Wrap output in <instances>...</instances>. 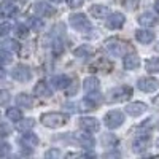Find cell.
Masks as SVG:
<instances>
[{"instance_id": "cell-1", "label": "cell", "mask_w": 159, "mask_h": 159, "mask_svg": "<svg viewBox=\"0 0 159 159\" xmlns=\"http://www.w3.org/2000/svg\"><path fill=\"white\" fill-rule=\"evenodd\" d=\"M67 115L64 113H57V111H51V113H45L42 115V123L46 126V127H51V129H57V127H62L65 123H67Z\"/></svg>"}, {"instance_id": "cell-2", "label": "cell", "mask_w": 159, "mask_h": 159, "mask_svg": "<svg viewBox=\"0 0 159 159\" xmlns=\"http://www.w3.org/2000/svg\"><path fill=\"white\" fill-rule=\"evenodd\" d=\"M103 121H105V126H107L108 129H118L124 123V115L119 110H111V111H108L107 115H105Z\"/></svg>"}, {"instance_id": "cell-3", "label": "cell", "mask_w": 159, "mask_h": 159, "mask_svg": "<svg viewBox=\"0 0 159 159\" xmlns=\"http://www.w3.org/2000/svg\"><path fill=\"white\" fill-rule=\"evenodd\" d=\"M130 96H132V88L129 86H118L108 92L110 102H123V100H127Z\"/></svg>"}, {"instance_id": "cell-4", "label": "cell", "mask_w": 159, "mask_h": 159, "mask_svg": "<svg viewBox=\"0 0 159 159\" xmlns=\"http://www.w3.org/2000/svg\"><path fill=\"white\" fill-rule=\"evenodd\" d=\"M70 25L75 30H78V32H88V30H91L89 19L84 15H81V13H76V15L70 16Z\"/></svg>"}, {"instance_id": "cell-5", "label": "cell", "mask_w": 159, "mask_h": 159, "mask_svg": "<svg viewBox=\"0 0 159 159\" xmlns=\"http://www.w3.org/2000/svg\"><path fill=\"white\" fill-rule=\"evenodd\" d=\"M105 49H107L113 57H121L123 52L126 51V43H123L118 38H111L105 42Z\"/></svg>"}, {"instance_id": "cell-6", "label": "cell", "mask_w": 159, "mask_h": 159, "mask_svg": "<svg viewBox=\"0 0 159 159\" xmlns=\"http://www.w3.org/2000/svg\"><path fill=\"white\" fill-rule=\"evenodd\" d=\"M11 76L15 78L16 81L25 83V81H29V80L32 78V72H30V69L27 67V65H22V64H19V65H16V67L13 69Z\"/></svg>"}, {"instance_id": "cell-7", "label": "cell", "mask_w": 159, "mask_h": 159, "mask_svg": "<svg viewBox=\"0 0 159 159\" xmlns=\"http://www.w3.org/2000/svg\"><path fill=\"white\" fill-rule=\"evenodd\" d=\"M126 22V18L123 13H111L110 16H107V21H105V25L107 29L116 30V29H121Z\"/></svg>"}, {"instance_id": "cell-8", "label": "cell", "mask_w": 159, "mask_h": 159, "mask_svg": "<svg viewBox=\"0 0 159 159\" xmlns=\"http://www.w3.org/2000/svg\"><path fill=\"white\" fill-rule=\"evenodd\" d=\"M139 89L143 91V92H154L157 91L159 88V81L156 78H150V76H145V78H140L139 83H137Z\"/></svg>"}, {"instance_id": "cell-9", "label": "cell", "mask_w": 159, "mask_h": 159, "mask_svg": "<svg viewBox=\"0 0 159 159\" xmlns=\"http://www.w3.org/2000/svg\"><path fill=\"white\" fill-rule=\"evenodd\" d=\"M80 127L84 132H97L100 124L96 118H80Z\"/></svg>"}, {"instance_id": "cell-10", "label": "cell", "mask_w": 159, "mask_h": 159, "mask_svg": "<svg viewBox=\"0 0 159 159\" xmlns=\"http://www.w3.org/2000/svg\"><path fill=\"white\" fill-rule=\"evenodd\" d=\"M150 147V135H137V139L132 143V150L135 153H143Z\"/></svg>"}, {"instance_id": "cell-11", "label": "cell", "mask_w": 159, "mask_h": 159, "mask_svg": "<svg viewBox=\"0 0 159 159\" xmlns=\"http://www.w3.org/2000/svg\"><path fill=\"white\" fill-rule=\"evenodd\" d=\"M18 11V7L11 2V0H3L2 3H0V15L5 16V18H11L15 16Z\"/></svg>"}, {"instance_id": "cell-12", "label": "cell", "mask_w": 159, "mask_h": 159, "mask_svg": "<svg viewBox=\"0 0 159 159\" xmlns=\"http://www.w3.org/2000/svg\"><path fill=\"white\" fill-rule=\"evenodd\" d=\"M145 111H147V105H145L143 102H134V103H129L126 107V113L130 115V116H134V118L143 115Z\"/></svg>"}, {"instance_id": "cell-13", "label": "cell", "mask_w": 159, "mask_h": 159, "mask_svg": "<svg viewBox=\"0 0 159 159\" xmlns=\"http://www.w3.org/2000/svg\"><path fill=\"white\" fill-rule=\"evenodd\" d=\"M34 94L37 97H46L48 99V97L52 96V91H51V88L48 86L46 81H38L34 88Z\"/></svg>"}, {"instance_id": "cell-14", "label": "cell", "mask_w": 159, "mask_h": 159, "mask_svg": "<svg viewBox=\"0 0 159 159\" xmlns=\"http://www.w3.org/2000/svg\"><path fill=\"white\" fill-rule=\"evenodd\" d=\"M139 24L143 25V27H147V29H148V27H154V25L157 24V18H156V15L147 11V13H143V15H140Z\"/></svg>"}, {"instance_id": "cell-15", "label": "cell", "mask_w": 159, "mask_h": 159, "mask_svg": "<svg viewBox=\"0 0 159 159\" xmlns=\"http://www.w3.org/2000/svg\"><path fill=\"white\" fill-rule=\"evenodd\" d=\"M89 13H91V15L94 16L96 19H107V16L110 15L108 8L105 7V5H92L91 10H89Z\"/></svg>"}, {"instance_id": "cell-16", "label": "cell", "mask_w": 159, "mask_h": 159, "mask_svg": "<svg viewBox=\"0 0 159 159\" xmlns=\"http://www.w3.org/2000/svg\"><path fill=\"white\" fill-rule=\"evenodd\" d=\"M34 11L38 16H51L52 13H54V8L49 7L46 2H37L34 5Z\"/></svg>"}, {"instance_id": "cell-17", "label": "cell", "mask_w": 159, "mask_h": 159, "mask_svg": "<svg viewBox=\"0 0 159 159\" xmlns=\"http://www.w3.org/2000/svg\"><path fill=\"white\" fill-rule=\"evenodd\" d=\"M140 65V57L137 54H127L123 61V67L126 70H135Z\"/></svg>"}, {"instance_id": "cell-18", "label": "cell", "mask_w": 159, "mask_h": 159, "mask_svg": "<svg viewBox=\"0 0 159 159\" xmlns=\"http://www.w3.org/2000/svg\"><path fill=\"white\" fill-rule=\"evenodd\" d=\"M135 38H137V42H140L143 45H148L154 40V32H150L148 29L147 30H135Z\"/></svg>"}, {"instance_id": "cell-19", "label": "cell", "mask_w": 159, "mask_h": 159, "mask_svg": "<svg viewBox=\"0 0 159 159\" xmlns=\"http://www.w3.org/2000/svg\"><path fill=\"white\" fill-rule=\"evenodd\" d=\"M75 139L80 142V145L84 148H92L94 147V139H92L89 134H84V132H76L75 134Z\"/></svg>"}, {"instance_id": "cell-20", "label": "cell", "mask_w": 159, "mask_h": 159, "mask_svg": "<svg viewBox=\"0 0 159 159\" xmlns=\"http://www.w3.org/2000/svg\"><path fill=\"white\" fill-rule=\"evenodd\" d=\"M16 103L21 108H30L34 105V99H32V96L25 94V92H21V94L16 96Z\"/></svg>"}, {"instance_id": "cell-21", "label": "cell", "mask_w": 159, "mask_h": 159, "mask_svg": "<svg viewBox=\"0 0 159 159\" xmlns=\"http://www.w3.org/2000/svg\"><path fill=\"white\" fill-rule=\"evenodd\" d=\"M70 83H72V80L67 75H57V76L52 78V86L56 89H65Z\"/></svg>"}, {"instance_id": "cell-22", "label": "cell", "mask_w": 159, "mask_h": 159, "mask_svg": "<svg viewBox=\"0 0 159 159\" xmlns=\"http://www.w3.org/2000/svg\"><path fill=\"white\" fill-rule=\"evenodd\" d=\"M21 143L24 145V147H29V148H34L38 145V137L35 134H30V130L29 132H24V135L21 139Z\"/></svg>"}, {"instance_id": "cell-23", "label": "cell", "mask_w": 159, "mask_h": 159, "mask_svg": "<svg viewBox=\"0 0 159 159\" xmlns=\"http://www.w3.org/2000/svg\"><path fill=\"white\" fill-rule=\"evenodd\" d=\"M83 88L86 92H92V91H97L99 89V80L96 76H89V78H84L83 81Z\"/></svg>"}, {"instance_id": "cell-24", "label": "cell", "mask_w": 159, "mask_h": 159, "mask_svg": "<svg viewBox=\"0 0 159 159\" xmlns=\"http://www.w3.org/2000/svg\"><path fill=\"white\" fill-rule=\"evenodd\" d=\"M34 126H35V121L32 118H25V119H19L18 121V130H21V132H29V130H32L34 129Z\"/></svg>"}, {"instance_id": "cell-25", "label": "cell", "mask_w": 159, "mask_h": 159, "mask_svg": "<svg viewBox=\"0 0 159 159\" xmlns=\"http://www.w3.org/2000/svg\"><path fill=\"white\" fill-rule=\"evenodd\" d=\"M145 69L148 73H159V57H151L145 64Z\"/></svg>"}, {"instance_id": "cell-26", "label": "cell", "mask_w": 159, "mask_h": 159, "mask_svg": "<svg viewBox=\"0 0 159 159\" xmlns=\"http://www.w3.org/2000/svg\"><path fill=\"white\" fill-rule=\"evenodd\" d=\"M73 54H75L78 59H88V57H91V54H92V49H91L89 46H80V48L75 49Z\"/></svg>"}, {"instance_id": "cell-27", "label": "cell", "mask_w": 159, "mask_h": 159, "mask_svg": "<svg viewBox=\"0 0 159 159\" xmlns=\"http://www.w3.org/2000/svg\"><path fill=\"white\" fill-rule=\"evenodd\" d=\"M116 143H118V140H116V137L113 134H105L102 137V145L105 148H115Z\"/></svg>"}, {"instance_id": "cell-28", "label": "cell", "mask_w": 159, "mask_h": 159, "mask_svg": "<svg viewBox=\"0 0 159 159\" xmlns=\"http://www.w3.org/2000/svg\"><path fill=\"white\" fill-rule=\"evenodd\" d=\"M7 118L10 119V121H19V119L22 118V113L19 108L13 107V108H8L7 110Z\"/></svg>"}, {"instance_id": "cell-29", "label": "cell", "mask_w": 159, "mask_h": 159, "mask_svg": "<svg viewBox=\"0 0 159 159\" xmlns=\"http://www.w3.org/2000/svg\"><path fill=\"white\" fill-rule=\"evenodd\" d=\"M86 99L92 103V105H94V107H96V105L97 103H100L102 102V96L99 94V92L97 91H92V92H88V96H86Z\"/></svg>"}, {"instance_id": "cell-30", "label": "cell", "mask_w": 159, "mask_h": 159, "mask_svg": "<svg viewBox=\"0 0 159 159\" xmlns=\"http://www.w3.org/2000/svg\"><path fill=\"white\" fill-rule=\"evenodd\" d=\"M11 61H13V57H11V54H10V51H7V49L0 51V65H7V64H10Z\"/></svg>"}, {"instance_id": "cell-31", "label": "cell", "mask_w": 159, "mask_h": 159, "mask_svg": "<svg viewBox=\"0 0 159 159\" xmlns=\"http://www.w3.org/2000/svg\"><path fill=\"white\" fill-rule=\"evenodd\" d=\"M11 100V96L7 89H0V105H8V102Z\"/></svg>"}, {"instance_id": "cell-32", "label": "cell", "mask_w": 159, "mask_h": 159, "mask_svg": "<svg viewBox=\"0 0 159 159\" xmlns=\"http://www.w3.org/2000/svg\"><path fill=\"white\" fill-rule=\"evenodd\" d=\"M11 134V126L8 123H0V137H8Z\"/></svg>"}, {"instance_id": "cell-33", "label": "cell", "mask_w": 159, "mask_h": 159, "mask_svg": "<svg viewBox=\"0 0 159 159\" xmlns=\"http://www.w3.org/2000/svg\"><path fill=\"white\" fill-rule=\"evenodd\" d=\"M11 151V147L7 143V142H2L0 140V157H3V156H8Z\"/></svg>"}, {"instance_id": "cell-34", "label": "cell", "mask_w": 159, "mask_h": 159, "mask_svg": "<svg viewBox=\"0 0 159 159\" xmlns=\"http://www.w3.org/2000/svg\"><path fill=\"white\" fill-rule=\"evenodd\" d=\"M16 35L21 37V38H25V37L29 35V29L25 27V25L19 24V25H16Z\"/></svg>"}, {"instance_id": "cell-35", "label": "cell", "mask_w": 159, "mask_h": 159, "mask_svg": "<svg viewBox=\"0 0 159 159\" xmlns=\"http://www.w3.org/2000/svg\"><path fill=\"white\" fill-rule=\"evenodd\" d=\"M5 49L7 51H19V45H18V42H15V40H8V42L5 43Z\"/></svg>"}, {"instance_id": "cell-36", "label": "cell", "mask_w": 159, "mask_h": 159, "mask_svg": "<svg viewBox=\"0 0 159 159\" xmlns=\"http://www.w3.org/2000/svg\"><path fill=\"white\" fill-rule=\"evenodd\" d=\"M11 30V24L10 22H3V24H0V37H5L8 35Z\"/></svg>"}, {"instance_id": "cell-37", "label": "cell", "mask_w": 159, "mask_h": 159, "mask_svg": "<svg viewBox=\"0 0 159 159\" xmlns=\"http://www.w3.org/2000/svg\"><path fill=\"white\" fill-rule=\"evenodd\" d=\"M139 2L140 0H124V7L129 8V10H134L139 7Z\"/></svg>"}, {"instance_id": "cell-38", "label": "cell", "mask_w": 159, "mask_h": 159, "mask_svg": "<svg viewBox=\"0 0 159 159\" xmlns=\"http://www.w3.org/2000/svg\"><path fill=\"white\" fill-rule=\"evenodd\" d=\"M30 25H32V29H34V30H42L43 22L40 21V19H37V18H35V19H32V21H30Z\"/></svg>"}, {"instance_id": "cell-39", "label": "cell", "mask_w": 159, "mask_h": 159, "mask_svg": "<svg viewBox=\"0 0 159 159\" xmlns=\"http://www.w3.org/2000/svg\"><path fill=\"white\" fill-rule=\"evenodd\" d=\"M67 2H69V5H70L72 8H80V7L83 5L84 0H67Z\"/></svg>"}, {"instance_id": "cell-40", "label": "cell", "mask_w": 159, "mask_h": 159, "mask_svg": "<svg viewBox=\"0 0 159 159\" xmlns=\"http://www.w3.org/2000/svg\"><path fill=\"white\" fill-rule=\"evenodd\" d=\"M59 156H61L59 150H49V151H46V157H59Z\"/></svg>"}, {"instance_id": "cell-41", "label": "cell", "mask_w": 159, "mask_h": 159, "mask_svg": "<svg viewBox=\"0 0 159 159\" xmlns=\"http://www.w3.org/2000/svg\"><path fill=\"white\" fill-rule=\"evenodd\" d=\"M54 45H56L54 46V52H56V54H57V52H62V43L61 42H56Z\"/></svg>"}, {"instance_id": "cell-42", "label": "cell", "mask_w": 159, "mask_h": 159, "mask_svg": "<svg viewBox=\"0 0 159 159\" xmlns=\"http://www.w3.org/2000/svg\"><path fill=\"white\" fill-rule=\"evenodd\" d=\"M154 10L159 13V0H156V2H154Z\"/></svg>"}, {"instance_id": "cell-43", "label": "cell", "mask_w": 159, "mask_h": 159, "mask_svg": "<svg viewBox=\"0 0 159 159\" xmlns=\"http://www.w3.org/2000/svg\"><path fill=\"white\" fill-rule=\"evenodd\" d=\"M3 78H5V70L0 69V80H3Z\"/></svg>"}, {"instance_id": "cell-44", "label": "cell", "mask_w": 159, "mask_h": 159, "mask_svg": "<svg viewBox=\"0 0 159 159\" xmlns=\"http://www.w3.org/2000/svg\"><path fill=\"white\" fill-rule=\"evenodd\" d=\"M49 2H52V3H61V2H64V0H49Z\"/></svg>"}, {"instance_id": "cell-45", "label": "cell", "mask_w": 159, "mask_h": 159, "mask_svg": "<svg viewBox=\"0 0 159 159\" xmlns=\"http://www.w3.org/2000/svg\"><path fill=\"white\" fill-rule=\"evenodd\" d=\"M154 105H157V107H159V96L154 99Z\"/></svg>"}, {"instance_id": "cell-46", "label": "cell", "mask_w": 159, "mask_h": 159, "mask_svg": "<svg viewBox=\"0 0 159 159\" xmlns=\"http://www.w3.org/2000/svg\"><path fill=\"white\" fill-rule=\"evenodd\" d=\"M156 148H159V139L156 140Z\"/></svg>"}, {"instance_id": "cell-47", "label": "cell", "mask_w": 159, "mask_h": 159, "mask_svg": "<svg viewBox=\"0 0 159 159\" xmlns=\"http://www.w3.org/2000/svg\"><path fill=\"white\" fill-rule=\"evenodd\" d=\"M156 49H157V51H159V43H157V46H156Z\"/></svg>"}, {"instance_id": "cell-48", "label": "cell", "mask_w": 159, "mask_h": 159, "mask_svg": "<svg viewBox=\"0 0 159 159\" xmlns=\"http://www.w3.org/2000/svg\"><path fill=\"white\" fill-rule=\"evenodd\" d=\"M21 2H25V0H21Z\"/></svg>"}, {"instance_id": "cell-49", "label": "cell", "mask_w": 159, "mask_h": 159, "mask_svg": "<svg viewBox=\"0 0 159 159\" xmlns=\"http://www.w3.org/2000/svg\"><path fill=\"white\" fill-rule=\"evenodd\" d=\"M157 127H159V124H157Z\"/></svg>"}]
</instances>
